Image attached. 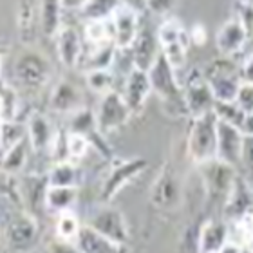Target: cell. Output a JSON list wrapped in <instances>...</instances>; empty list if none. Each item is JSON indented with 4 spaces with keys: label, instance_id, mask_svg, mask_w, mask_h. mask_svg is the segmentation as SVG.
I'll use <instances>...</instances> for the list:
<instances>
[{
    "label": "cell",
    "instance_id": "obj_1",
    "mask_svg": "<svg viewBox=\"0 0 253 253\" xmlns=\"http://www.w3.org/2000/svg\"><path fill=\"white\" fill-rule=\"evenodd\" d=\"M148 78L152 85V94L158 98L161 111L167 116L174 118V120L190 118L177 71L170 65L163 54H159V58L148 71Z\"/></svg>",
    "mask_w": 253,
    "mask_h": 253
},
{
    "label": "cell",
    "instance_id": "obj_2",
    "mask_svg": "<svg viewBox=\"0 0 253 253\" xmlns=\"http://www.w3.org/2000/svg\"><path fill=\"white\" fill-rule=\"evenodd\" d=\"M203 74H205L217 101L235 100V96L243 85L241 69L235 60L219 54L217 58H213L203 67Z\"/></svg>",
    "mask_w": 253,
    "mask_h": 253
},
{
    "label": "cell",
    "instance_id": "obj_3",
    "mask_svg": "<svg viewBox=\"0 0 253 253\" xmlns=\"http://www.w3.org/2000/svg\"><path fill=\"white\" fill-rule=\"evenodd\" d=\"M217 120L215 112L192 118L186 139V150L195 165L217 158Z\"/></svg>",
    "mask_w": 253,
    "mask_h": 253
},
{
    "label": "cell",
    "instance_id": "obj_4",
    "mask_svg": "<svg viewBox=\"0 0 253 253\" xmlns=\"http://www.w3.org/2000/svg\"><path fill=\"white\" fill-rule=\"evenodd\" d=\"M156 33H158L161 54L179 73V69H183L186 65L188 49L192 45L188 37V29L183 26L181 20H177L174 16H167L161 22V26L158 27Z\"/></svg>",
    "mask_w": 253,
    "mask_h": 253
},
{
    "label": "cell",
    "instance_id": "obj_5",
    "mask_svg": "<svg viewBox=\"0 0 253 253\" xmlns=\"http://www.w3.org/2000/svg\"><path fill=\"white\" fill-rule=\"evenodd\" d=\"M181 87H183V96H185L190 118L205 116V114L213 112L217 100L203 74V69L188 71L181 82Z\"/></svg>",
    "mask_w": 253,
    "mask_h": 253
},
{
    "label": "cell",
    "instance_id": "obj_6",
    "mask_svg": "<svg viewBox=\"0 0 253 253\" xmlns=\"http://www.w3.org/2000/svg\"><path fill=\"white\" fill-rule=\"evenodd\" d=\"M53 76V65L42 53L26 51L15 62L16 82L29 90H38L49 84Z\"/></svg>",
    "mask_w": 253,
    "mask_h": 253
},
{
    "label": "cell",
    "instance_id": "obj_7",
    "mask_svg": "<svg viewBox=\"0 0 253 253\" xmlns=\"http://www.w3.org/2000/svg\"><path fill=\"white\" fill-rule=\"evenodd\" d=\"M94 116L98 130L105 136L109 132H114L118 128H122L123 125H126L134 114L128 109L126 101L123 100L122 92L120 90H112V92L100 96Z\"/></svg>",
    "mask_w": 253,
    "mask_h": 253
},
{
    "label": "cell",
    "instance_id": "obj_8",
    "mask_svg": "<svg viewBox=\"0 0 253 253\" xmlns=\"http://www.w3.org/2000/svg\"><path fill=\"white\" fill-rule=\"evenodd\" d=\"M147 167L148 161L145 158H130L123 159V161H116L112 165V169L109 170L103 185H101L100 199L109 205L130 181L136 179L137 175H141L147 170Z\"/></svg>",
    "mask_w": 253,
    "mask_h": 253
},
{
    "label": "cell",
    "instance_id": "obj_9",
    "mask_svg": "<svg viewBox=\"0 0 253 253\" xmlns=\"http://www.w3.org/2000/svg\"><path fill=\"white\" fill-rule=\"evenodd\" d=\"M197 169H199L203 183H205L206 190H208V195L221 201L226 199L233 181L239 175V172L235 170L237 167L228 165L224 161H221V159L213 158L210 161L197 165Z\"/></svg>",
    "mask_w": 253,
    "mask_h": 253
},
{
    "label": "cell",
    "instance_id": "obj_10",
    "mask_svg": "<svg viewBox=\"0 0 253 253\" xmlns=\"http://www.w3.org/2000/svg\"><path fill=\"white\" fill-rule=\"evenodd\" d=\"M87 224L120 244H126L130 239V230H128V224L125 221V215L107 203L98 206L90 213Z\"/></svg>",
    "mask_w": 253,
    "mask_h": 253
},
{
    "label": "cell",
    "instance_id": "obj_11",
    "mask_svg": "<svg viewBox=\"0 0 253 253\" xmlns=\"http://www.w3.org/2000/svg\"><path fill=\"white\" fill-rule=\"evenodd\" d=\"M253 210V185L244 175L239 174L222 201V211L228 222H237Z\"/></svg>",
    "mask_w": 253,
    "mask_h": 253
},
{
    "label": "cell",
    "instance_id": "obj_12",
    "mask_svg": "<svg viewBox=\"0 0 253 253\" xmlns=\"http://www.w3.org/2000/svg\"><path fill=\"white\" fill-rule=\"evenodd\" d=\"M139 13L120 5L114 15L109 18L112 27V42L120 51H128L132 43L136 42L137 35L141 31V20H139Z\"/></svg>",
    "mask_w": 253,
    "mask_h": 253
},
{
    "label": "cell",
    "instance_id": "obj_13",
    "mask_svg": "<svg viewBox=\"0 0 253 253\" xmlns=\"http://www.w3.org/2000/svg\"><path fill=\"white\" fill-rule=\"evenodd\" d=\"M54 42H56V53L63 67L78 69L85 51L84 33L74 26L63 24L58 35L54 37Z\"/></svg>",
    "mask_w": 253,
    "mask_h": 253
},
{
    "label": "cell",
    "instance_id": "obj_14",
    "mask_svg": "<svg viewBox=\"0 0 253 253\" xmlns=\"http://www.w3.org/2000/svg\"><path fill=\"white\" fill-rule=\"evenodd\" d=\"M82 109H85V98L82 89L69 80H60L49 96V111L62 116H71Z\"/></svg>",
    "mask_w": 253,
    "mask_h": 253
},
{
    "label": "cell",
    "instance_id": "obj_15",
    "mask_svg": "<svg viewBox=\"0 0 253 253\" xmlns=\"http://www.w3.org/2000/svg\"><path fill=\"white\" fill-rule=\"evenodd\" d=\"M150 94H152V85H150L148 73L132 67L126 74L122 90L123 100L126 101L132 114H139L145 109Z\"/></svg>",
    "mask_w": 253,
    "mask_h": 253
},
{
    "label": "cell",
    "instance_id": "obj_16",
    "mask_svg": "<svg viewBox=\"0 0 253 253\" xmlns=\"http://www.w3.org/2000/svg\"><path fill=\"white\" fill-rule=\"evenodd\" d=\"M128 53H130L132 67L148 73L156 63V60L159 58V54H161L158 33L150 31L148 27H141V31L137 35L136 42L132 43V47L128 49Z\"/></svg>",
    "mask_w": 253,
    "mask_h": 253
},
{
    "label": "cell",
    "instance_id": "obj_17",
    "mask_svg": "<svg viewBox=\"0 0 253 253\" xmlns=\"http://www.w3.org/2000/svg\"><path fill=\"white\" fill-rule=\"evenodd\" d=\"M248 40V31L244 29L241 22L232 18V16L226 22H222L221 27L215 33L217 51H219L221 56H228V58H233L235 54L241 53Z\"/></svg>",
    "mask_w": 253,
    "mask_h": 253
},
{
    "label": "cell",
    "instance_id": "obj_18",
    "mask_svg": "<svg viewBox=\"0 0 253 253\" xmlns=\"http://www.w3.org/2000/svg\"><path fill=\"white\" fill-rule=\"evenodd\" d=\"M27 128V141L31 145V150L35 154H45L51 152V147L54 143V137L58 130L53 126L43 112H33L26 123Z\"/></svg>",
    "mask_w": 253,
    "mask_h": 253
},
{
    "label": "cell",
    "instance_id": "obj_19",
    "mask_svg": "<svg viewBox=\"0 0 253 253\" xmlns=\"http://www.w3.org/2000/svg\"><path fill=\"white\" fill-rule=\"evenodd\" d=\"M244 134L241 128L230 123H217V159L237 167L241 165V150H243Z\"/></svg>",
    "mask_w": 253,
    "mask_h": 253
},
{
    "label": "cell",
    "instance_id": "obj_20",
    "mask_svg": "<svg viewBox=\"0 0 253 253\" xmlns=\"http://www.w3.org/2000/svg\"><path fill=\"white\" fill-rule=\"evenodd\" d=\"M74 248L78 253H128L126 244H120L100 233L98 230L84 224L80 230L78 237L74 241Z\"/></svg>",
    "mask_w": 253,
    "mask_h": 253
},
{
    "label": "cell",
    "instance_id": "obj_21",
    "mask_svg": "<svg viewBox=\"0 0 253 253\" xmlns=\"http://www.w3.org/2000/svg\"><path fill=\"white\" fill-rule=\"evenodd\" d=\"M230 243V222L226 219L206 221L197 235V253H219Z\"/></svg>",
    "mask_w": 253,
    "mask_h": 253
},
{
    "label": "cell",
    "instance_id": "obj_22",
    "mask_svg": "<svg viewBox=\"0 0 253 253\" xmlns=\"http://www.w3.org/2000/svg\"><path fill=\"white\" fill-rule=\"evenodd\" d=\"M38 235V222L37 219L27 213V211H22L18 215L9 222L7 226V232H5V237H7V243H9L11 248L15 250H27L35 241H37Z\"/></svg>",
    "mask_w": 253,
    "mask_h": 253
},
{
    "label": "cell",
    "instance_id": "obj_23",
    "mask_svg": "<svg viewBox=\"0 0 253 253\" xmlns=\"http://www.w3.org/2000/svg\"><path fill=\"white\" fill-rule=\"evenodd\" d=\"M40 2L42 0H18L16 31L24 43H31L40 29Z\"/></svg>",
    "mask_w": 253,
    "mask_h": 253
},
{
    "label": "cell",
    "instance_id": "obj_24",
    "mask_svg": "<svg viewBox=\"0 0 253 253\" xmlns=\"http://www.w3.org/2000/svg\"><path fill=\"white\" fill-rule=\"evenodd\" d=\"M118 53H120V49L114 43H105V45H87L85 43L84 56H82L78 69H82L84 73L98 71V69H112Z\"/></svg>",
    "mask_w": 253,
    "mask_h": 253
},
{
    "label": "cell",
    "instance_id": "obj_25",
    "mask_svg": "<svg viewBox=\"0 0 253 253\" xmlns=\"http://www.w3.org/2000/svg\"><path fill=\"white\" fill-rule=\"evenodd\" d=\"M78 201V186H49L45 190L43 206L53 213L73 210V206Z\"/></svg>",
    "mask_w": 253,
    "mask_h": 253
},
{
    "label": "cell",
    "instance_id": "obj_26",
    "mask_svg": "<svg viewBox=\"0 0 253 253\" xmlns=\"http://www.w3.org/2000/svg\"><path fill=\"white\" fill-rule=\"evenodd\" d=\"M62 15V0H42L40 2V31L45 37L54 38L63 26Z\"/></svg>",
    "mask_w": 253,
    "mask_h": 253
},
{
    "label": "cell",
    "instance_id": "obj_27",
    "mask_svg": "<svg viewBox=\"0 0 253 253\" xmlns=\"http://www.w3.org/2000/svg\"><path fill=\"white\" fill-rule=\"evenodd\" d=\"M29 152H33V150L26 136L22 141L13 145L7 152H4V156L0 158V169L4 170L5 174L16 175L18 172H22V170L26 169L27 159H29Z\"/></svg>",
    "mask_w": 253,
    "mask_h": 253
},
{
    "label": "cell",
    "instance_id": "obj_28",
    "mask_svg": "<svg viewBox=\"0 0 253 253\" xmlns=\"http://www.w3.org/2000/svg\"><path fill=\"white\" fill-rule=\"evenodd\" d=\"M150 197H152L154 205L161 206V208H169V206H172L175 203V199H177V183H175L170 170L165 169L161 172L158 181L154 183Z\"/></svg>",
    "mask_w": 253,
    "mask_h": 253
},
{
    "label": "cell",
    "instance_id": "obj_29",
    "mask_svg": "<svg viewBox=\"0 0 253 253\" xmlns=\"http://www.w3.org/2000/svg\"><path fill=\"white\" fill-rule=\"evenodd\" d=\"M45 177L49 186H78L80 170L73 161H58L53 163Z\"/></svg>",
    "mask_w": 253,
    "mask_h": 253
},
{
    "label": "cell",
    "instance_id": "obj_30",
    "mask_svg": "<svg viewBox=\"0 0 253 253\" xmlns=\"http://www.w3.org/2000/svg\"><path fill=\"white\" fill-rule=\"evenodd\" d=\"M20 111V96L18 90L11 84H7L4 78H0V122L9 123L16 122Z\"/></svg>",
    "mask_w": 253,
    "mask_h": 253
},
{
    "label": "cell",
    "instance_id": "obj_31",
    "mask_svg": "<svg viewBox=\"0 0 253 253\" xmlns=\"http://www.w3.org/2000/svg\"><path fill=\"white\" fill-rule=\"evenodd\" d=\"M84 40L87 45H105L112 42V27L109 20H85Z\"/></svg>",
    "mask_w": 253,
    "mask_h": 253
},
{
    "label": "cell",
    "instance_id": "obj_32",
    "mask_svg": "<svg viewBox=\"0 0 253 253\" xmlns=\"http://www.w3.org/2000/svg\"><path fill=\"white\" fill-rule=\"evenodd\" d=\"M82 222H80L78 215L74 213L73 210L62 211L56 217V237L58 241H63V243H71L73 244L78 237L80 230H82Z\"/></svg>",
    "mask_w": 253,
    "mask_h": 253
},
{
    "label": "cell",
    "instance_id": "obj_33",
    "mask_svg": "<svg viewBox=\"0 0 253 253\" xmlns=\"http://www.w3.org/2000/svg\"><path fill=\"white\" fill-rule=\"evenodd\" d=\"M85 82H87V87H89L92 92H96V94H100V96L116 90L114 89L116 76H114V71H112V69H98V71L85 73Z\"/></svg>",
    "mask_w": 253,
    "mask_h": 253
},
{
    "label": "cell",
    "instance_id": "obj_34",
    "mask_svg": "<svg viewBox=\"0 0 253 253\" xmlns=\"http://www.w3.org/2000/svg\"><path fill=\"white\" fill-rule=\"evenodd\" d=\"M120 5V0H89L80 13L85 20H109Z\"/></svg>",
    "mask_w": 253,
    "mask_h": 253
},
{
    "label": "cell",
    "instance_id": "obj_35",
    "mask_svg": "<svg viewBox=\"0 0 253 253\" xmlns=\"http://www.w3.org/2000/svg\"><path fill=\"white\" fill-rule=\"evenodd\" d=\"M69 118V128L67 132H76V134H84V136L90 137L94 136L98 130L96 126V116L94 112L89 111V109H82V111L74 112Z\"/></svg>",
    "mask_w": 253,
    "mask_h": 253
},
{
    "label": "cell",
    "instance_id": "obj_36",
    "mask_svg": "<svg viewBox=\"0 0 253 253\" xmlns=\"http://www.w3.org/2000/svg\"><path fill=\"white\" fill-rule=\"evenodd\" d=\"M213 112H215L219 122L230 123V125L237 126V128H241L244 118H246V112L235 101H217Z\"/></svg>",
    "mask_w": 253,
    "mask_h": 253
},
{
    "label": "cell",
    "instance_id": "obj_37",
    "mask_svg": "<svg viewBox=\"0 0 253 253\" xmlns=\"http://www.w3.org/2000/svg\"><path fill=\"white\" fill-rule=\"evenodd\" d=\"M92 145L90 139L84 134H76V132H67V161H80L87 156Z\"/></svg>",
    "mask_w": 253,
    "mask_h": 253
},
{
    "label": "cell",
    "instance_id": "obj_38",
    "mask_svg": "<svg viewBox=\"0 0 253 253\" xmlns=\"http://www.w3.org/2000/svg\"><path fill=\"white\" fill-rule=\"evenodd\" d=\"M230 11L232 18L241 22L250 37H253V0H232Z\"/></svg>",
    "mask_w": 253,
    "mask_h": 253
},
{
    "label": "cell",
    "instance_id": "obj_39",
    "mask_svg": "<svg viewBox=\"0 0 253 253\" xmlns=\"http://www.w3.org/2000/svg\"><path fill=\"white\" fill-rule=\"evenodd\" d=\"M233 101H235L246 114H253V84L243 82V85H241V89H239L237 96H235Z\"/></svg>",
    "mask_w": 253,
    "mask_h": 253
},
{
    "label": "cell",
    "instance_id": "obj_40",
    "mask_svg": "<svg viewBox=\"0 0 253 253\" xmlns=\"http://www.w3.org/2000/svg\"><path fill=\"white\" fill-rule=\"evenodd\" d=\"M175 5L177 0H147V11L158 16H170Z\"/></svg>",
    "mask_w": 253,
    "mask_h": 253
},
{
    "label": "cell",
    "instance_id": "obj_41",
    "mask_svg": "<svg viewBox=\"0 0 253 253\" xmlns=\"http://www.w3.org/2000/svg\"><path fill=\"white\" fill-rule=\"evenodd\" d=\"M188 37H190V42L192 45H205L206 40H208V31H206V26L205 24H201V22H195L192 24V27L188 29Z\"/></svg>",
    "mask_w": 253,
    "mask_h": 253
},
{
    "label": "cell",
    "instance_id": "obj_42",
    "mask_svg": "<svg viewBox=\"0 0 253 253\" xmlns=\"http://www.w3.org/2000/svg\"><path fill=\"white\" fill-rule=\"evenodd\" d=\"M239 69H241L243 82H250V84H253V51H250V53L244 56L243 62L239 63Z\"/></svg>",
    "mask_w": 253,
    "mask_h": 253
},
{
    "label": "cell",
    "instance_id": "obj_43",
    "mask_svg": "<svg viewBox=\"0 0 253 253\" xmlns=\"http://www.w3.org/2000/svg\"><path fill=\"white\" fill-rule=\"evenodd\" d=\"M123 7H128V9L136 11V13H145L147 11V0H120Z\"/></svg>",
    "mask_w": 253,
    "mask_h": 253
},
{
    "label": "cell",
    "instance_id": "obj_44",
    "mask_svg": "<svg viewBox=\"0 0 253 253\" xmlns=\"http://www.w3.org/2000/svg\"><path fill=\"white\" fill-rule=\"evenodd\" d=\"M89 0H62L63 11H82Z\"/></svg>",
    "mask_w": 253,
    "mask_h": 253
},
{
    "label": "cell",
    "instance_id": "obj_45",
    "mask_svg": "<svg viewBox=\"0 0 253 253\" xmlns=\"http://www.w3.org/2000/svg\"><path fill=\"white\" fill-rule=\"evenodd\" d=\"M241 132L244 136H253V114H246L243 125H241Z\"/></svg>",
    "mask_w": 253,
    "mask_h": 253
},
{
    "label": "cell",
    "instance_id": "obj_46",
    "mask_svg": "<svg viewBox=\"0 0 253 253\" xmlns=\"http://www.w3.org/2000/svg\"><path fill=\"white\" fill-rule=\"evenodd\" d=\"M241 250H243V246H241V244L230 241V243H228L226 246H224V248H222L219 253H241Z\"/></svg>",
    "mask_w": 253,
    "mask_h": 253
},
{
    "label": "cell",
    "instance_id": "obj_47",
    "mask_svg": "<svg viewBox=\"0 0 253 253\" xmlns=\"http://www.w3.org/2000/svg\"><path fill=\"white\" fill-rule=\"evenodd\" d=\"M241 253H253L252 244H246V246H243V250H241Z\"/></svg>",
    "mask_w": 253,
    "mask_h": 253
},
{
    "label": "cell",
    "instance_id": "obj_48",
    "mask_svg": "<svg viewBox=\"0 0 253 253\" xmlns=\"http://www.w3.org/2000/svg\"><path fill=\"white\" fill-rule=\"evenodd\" d=\"M2 137H4V123L0 122V148H2Z\"/></svg>",
    "mask_w": 253,
    "mask_h": 253
},
{
    "label": "cell",
    "instance_id": "obj_49",
    "mask_svg": "<svg viewBox=\"0 0 253 253\" xmlns=\"http://www.w3.org/2000/svg\"><path fill=\"white\" fill-rule=\"evenodd\" d=\"M2 65H4V54L0 51V78H2Z\"/></svg>",
    "mask_w": 253,
    "mask_h": 253
},
{
    "label": "cell",
    "instance_id": "obj_50",
    "mask_svg": "<svg viewBox=\"0 0 253 253\" xmlns=\"http://www.w3.org/2000/svg\"><path fill=\"white\" fill-rule=\"evenodd\" d=\"M252 248H253V243H252Z\"/></svg>",
    "mask_w": 253,
    "mask_h": 253
}]
</instances>
